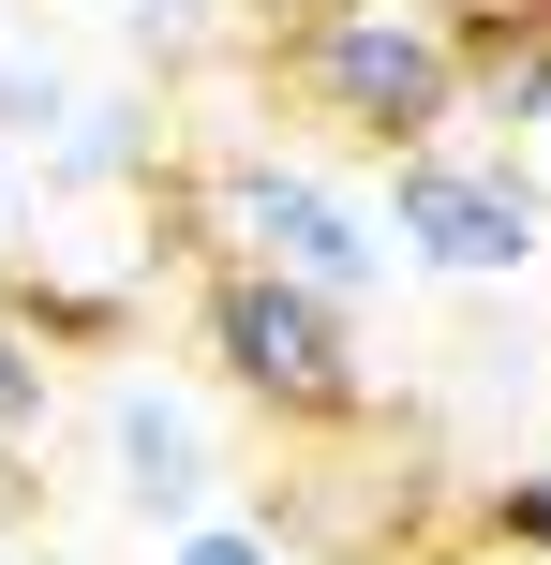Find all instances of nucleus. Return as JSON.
I'll return each mask as SVG.
<instances>
[{"mask_svg": "<svg viewBox=\"0 0 551 565\" xmlns=\"http://www.w3.org/2000/svg\"><path fill=\"white\" fill-rule=\"evenodd\" d=\"M284 89L388 164L463 119V30H447V0H314V15H284Z\"/></svg>", "mask_w": 551, "mask_h": 565, "instance_id": "obj_1", "label": "nucleus"}, {"mask_svg": "<svg viewBox=\"0 0 551 565\" xmlns=\"http://www.w3.org/2000/svg\"><path fill=\"white\" fill-rule=\"evenodd\" d=\"M194 328H209V372H224L254 417H284V431H358L373 417V358H358V312L343 298H314V282H284V268H209V298H194Z\"/></svg>", "mask_w": 551, "mask_h": 565, "instance_id": "obj_2", "label": "nucleus"}, {"mask_svg": "<svg viewBox=\"0 0 551 565\" xmlns=\"http://www.w3.org/2000/svg\"><path fill=\"white\" fill-rule=\"evenodd\" d=\"M388 254L403 268H433V282H537L551 268V194H537V164L522 149H492V135H433V149H388Z\"/></svg>", "mask_w": 551, "mask_h": 565, "instance_id": "obj_3", "label": "nucleus"}, {"mask_svg": "<svg viewBox=\"0 0 551 565\" xmlns=\"http://www.w3.org/2000/svg\"><path fill=\"white\" fill-rule=\"evenodd\" d=\"M209 254H239V268H284V282H314V298H373L388 268V224L343 194V179H314V164H224L209 179Z\"/></svg>", "mask_w": 551, "mask_h": 565, "instance_id": "obj_4", "label": "nucleus"}, {"mask_svg": "<svg viewBox=\"0 0 551 565\" xmlns=\"http://www.w3.org/2000/svg\"><path fill=\"white\" fill-rule=\"evenodd\" d=\"M105 477L135 521H209V491H224V447H209V402L165 387V372H105Z\"/></svg>", "mask_w": 551, "mask_h": 565, "instance_id": "obj_5", "label": "nucleus"}, {"mask_svg": "<svg viewBox=\"0 0 551 565\" xmlns=\"http://www.w3.org/2000/svg\"><path fill=\"white\" fill-rule=\"evenodd\" d=\"M149 164H165V105H149V89H75L60 135H45L60 194H119V179H149Z\"/></svg>", "mask_w": 551, "mask_h": 565, "instance_id": "obj_6", "label": "nucleus"}, {"mask_svg": "<svg viewBox=\"0 0 551 565\" xmlns=\"http://www.w3.org/2000/svg\"><path fill=\"white\" fill-rule=\"evenodd\" d=\"M165 565H298V551L268 536V521H239V507H209V521H179V536H165Z\"/></svg>", "mask_w": 551, "mask_h": 565, "instance_id": "obj_7", "label": "nucleus"}, {"mask_svg": "<svg viewBox=\"0 0 551 565\" xmlns=\"http://www.w3.org/2000/svg\"><path fill=\"white\" fill-rule=\"evenodd\" d=\"M0 431H45V328L0 312Z\"/></svg>", "mask_w": 551, "mask_h": 565, "instance_id": "obj_8", "label": "nucleus"}, {"mask_svg": "<svg viewBox=\"0 0 551 565\" xmlns=\"http://www.w3.org/2000/svg\"><path fill=\"white\" fill-rule=\"evenodd\" d=\"M119 30H135L149 60H194L209 45V0H119Z\"/></svg>", "mask_w": 551, "mask_h": 565, "instance_id": "obj_9", "label": "nucleus"}, {"mask_svg": "<svg viewBox=\"0 0 551 565\" xmlns=\"http://www.w3.org/2000/svg\"><path fill=\"white\" fill-rule=\"evenodd\" d=\"M477 521H492V551H551V477H507Z\"/></svg>", "mask_w": 551, "mask_h": 565, "instance_id": "obj_10", "label": "nucleus"}, {"mask_svg": "<svg viewBox=\"0 0 551 565\" xmlns=\"http://www.w3.org/2000/svg\"><path fill=\"white\" fill-rule=\"evenodd\" d=\"M0 254H15V179H0Z\"/></svg>", "mask_w": 551, "mask_h": 565, "instance_id": "obj_11", "label": "nucleus"}, {"mask_svg": "<svg viewBox=\"0 0 551 565\" xmlns=\"http://www.w3.org/2000/svg\"><path fill=\"white\" fill-rule=\"evenodd\" d=\"M537 194H551V135H537Z\"/></svg>", "mask_w": 551, "mask_h": 565, "instance_id": "obj_12", "label": "nucleus"}, {"mask_svg": "<svg viewBox=\"0 0 551 565\" xmlns=\"http://www.w3.org/2000/svg\"><path fill=\"white\" fill-rule=\"evenodd\" d=\"M507 565H551V551H507Z\"/></svg>", "mask_w": 551, "mask_h": 565, "instance_id": "obj_13", "label": "nucleus"}, {"mask_svg": "<svg viewBox=\"0 0 551 565\" xmlns=\"http://www.w3.org/2000/svg\"><path fill=\"white\" fill-rule=\"evenodd\" d=\"M0 565H15V536H0Z\"/></svg>", "mask_w": 551, "mask_h": 565, "instance_id": "obj_14", "label": "nucleus"}]
</instances>
